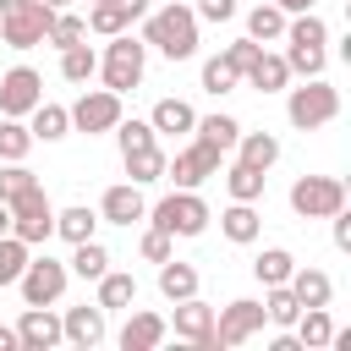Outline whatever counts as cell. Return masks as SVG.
I'll return each mask as SVG.
<instances>
[{"mask_svg": "<svg viewBox=\"0 0 351 351\" xmlns=\"http://www.w3.org/2000/svg\"><path fill=\"white\" fill-rule=\"evenodd\" d=\"M143 44H154L165 60H192L197 55V11L186 5H159L148 22H143Z\"/></svg>", "mask_w": 351, "mask_h": 351, "instance_id": "1", "label": "cell"}, {"mask_svg": "<svg viewBox=\"0 0 351 351\" xmlns=\"http://www.w3.org/2000/svg\"><path fill=\"white\" fill-rule=\"evenodd\" d=\"M5 208H11V236H22L27 247L55 236V208H49V197H44V186H38V181L16 186V192L5 197Z\"/></svg>", "mask_w": 351, "mask_h": 351, "instance_id": "2", "label": "cell"}, {"mask_svg": "<svg viewBox=\"0 0 351 351\" xmlns=\"http://www.w3.org/2000/svg\"><path fill=\"white\" fill-rule=\"evenodd\" d=\"M49 22H55V11H49L44 0H0V38H5L11 49L44 44Z\"/></svg>", "mask_w": 351, "mask_h": 351, "instance_id": "3", "label": "cell"}, {"mask_svg": "<svg viewBox=\"0 0 351 351\" xmlns=\"http://www.w3.org/2000/svg\"><path fill=\"white\" fill-rule=\"evenodd\" d=\"M285 115H291V126H302V132H318V126H329V121L340 115V93H335L324 77H307L302 88H291V99H285Z\"/></svg>", "mask_w": 351, "mask_h": 351, "instance_id": "4", "label": "cell"}, {"mask_svg": "<svg viewBox=\"0 0 351 351\" xmlns=\"http://www.w3.org/2000/svg\"><path fill=\"white\" fill-rule=\"evenodd\" d=\"M148 219H154L165 236H203V230H208V203H203L197 192L176 186L170 197H159V203L148 208Z\"/></svg>", "mask_w": 351, "mask_h": 351, "instance_id": "5", "label": "cell"}, {"mask_svg": "<svg viewBox=\"0 0 351 351\" xmlns=\"http://www.w3.org/2000/svg\"><path fill=\"white\" fill-rule=\"evenodd\" d=\"M143 55H148V44L143 38H132V33H115V44L104 49V60H99V71H104V88L110 93H126V88H137L143 82Z\"/></svg>", "mask_w": 351, "mask_h": 351, "instance_id": "6", "label": "cell"}, {"mask_svg": "<svg viewBox=\"0 0 351 351\" xmlns=\"http://www.w3.org/2000/svg\"><path fill=\"white\" fill-rule=\"evenodd\" d=\"M291 208L302 219H329V214L346 208V181L340 176H302L291 186Z\"/></svg>", "mask_w": 351, "mask_h": 351, "instance_id": "7", "label": "cell"}, {"mask_svg": "<svg viewBox=\"0 0 351 351\" xmlns=\"http://www.w3.org/2000/svg\"><path fill=\"white\" fill-rule=\"evenodd\" d=\"M16 285H22L27 307H49V302L66 291V263H55L49 252H44V258H27V269L16 274Z\"/></svg>", "mask_w": 351, "mask_h": 351, "instance_id": "8", "label": "cell"}, {"mask_svg": "<svg viewBox=\"0 0 351 351\" xmlns=\"http://www.w3.org/2000/svg\"><path fill=\"white\" fill-rule=\"evenodd\" d=\"M66 115H71V126H77V132H88V137H93V132H115V121H121V93L93 88V93H82Z\"/></svg>", "mask_w": 351, "mask_h": 351, "instance_id": "9", "label": "cell"}, {"mask_svg": "<svg viewBox=\"0 0 351 351\" xmlns=\"http://www.w3.org/2000/svg\"><path fill=\"white\" fill-rule=\"evenodd\" d=\"M263 324H269V318H263V302H247V296H241V302H230V307L219 313V324H214V351L252 340Z\"/></svg>", "mask_w": 351, "mask_h": 351, "instance_id": "10", "label": "cell"}, {"mask_svg": "<svg viewBox=\"0 0 351 351\" xmlns=\"http://www.w3.org/2000/svg\"><path fill=\"white\" fill-rule=\"evenodd\" d=\"M219 159H225V154H219V148H208V143L197 137L192 148H181V154H176V159L165 165V176H170L176 186H186V192H197V181H208V176L219 170Z\"/></svg>", "mask_w": 351, "mask_h": 351, "instance_id": "11", "label": "cell"}, {"mask_svg": "<svg viewBox=\"0 0 351 351\" xmlns=\"http://www.w3.org/2000/svg\"><path fill=\"white\" fill-rule=\"evenodd\" d=\"M38 99H44V77L33 66H11L0 77V115H27Z\"/></svg>", "mask_w": 351, "mask_h": 351, "instance_id": "12", "label": "cell"}, {"mask_svg": "<svg viewBox=\"0 0 351 351\" xmlns=\"http://www.w3.org/2000/svg\"><path fill=\"white\" fill-rule=\"evenodd\" d=\"M176 335H181V340H192L197 351H214V307H208V302H197V296L176 302Z\"/></svg>", "mask_w": 351, "mask_h": 351, "instance_id": "13", "label": "cell"}, {"mask_svg": "<svg viewBox=\"0 0 351 351\" xmlns=\"http://www.w3.org/2000/svg\"><path fill=\"white\" fill-rule=\"evenodd\" d=\"M66 335H60V318L49 313V307H27L22 313V324H16V346L22 351H49V346H60Z\"/></svg>", "mask_w": 351, "mask_h": 351, "instance_id": "14", "label": "cell"}, {"mask_svg": "<svg viewBox=\"0 0 351 351\" xmlns=\"http://www.w3.org/2000/svg\"><path fill=\"white\" fill-rule=\"evenodd\" d=\"M143 214H148V203H143L137 181L110 186V192H104V203H99V219H110V225H132V219H143Z\"/></svg>", "mask_w": 351, "mask_h": 351, "instance_id": "15", "label": "cell"}, {"mask_svg": "<svg viewBox=\"0 0 351 351\" xmlns=\"http://www.w3.org/2000/svg\"><path fill=\"white\" fill-rule=\"evenodd\" d=\"M60 335H66L71 346L93 351V346L104 340V307H99V302H93V307H71V313L60 318Z\"/></svg>", "mask_w": 351, "mask_h": 351, "instance_id": "16", "label": "cell"}, {"mask_svg": "<svg viewBox=\"0 0 351 351\" xmlns=\"http://www.w3.org/2000/svg\"><path fill=\"white\" fill-rule=\"evenodd\" d=\"M241 77H247L258 93H280V88L291 82V66H285V55H269V49H258V55H252V66H247Z\"/></svg>", "mask_w": 351, "mask_h": 351, "instance_id": "17", "label": "cell"}, {"mask_svg": "<svg viewBox=\"0 0 351 351\" xmlns=\"http://www.w3.org/2000/svg\"><path fill=\"white\" fill-rule=\"evenodd\" d=\"M291 296L302 302V307H329V296H335V280L324 274V269H291Z\"/></svg>", "mask_w": 351, "mask_h": 351, "instance_id": "18", "label": "cell"}, {"mask_svg": "<svg viewBox=\"0 0 351 351\" xmlns=\"http://www.w3.org/2000/svg\"><path fill=\"white\" fill-rule=\"evenodd\" d=\"M165 318L159 313H132L126 318V329H121V351H154L159 340H165Z\"/></svg>", "mask_w": 351, "mask_h": 351, "instance_id": "19", "label": "cell"}, {"mask_svg": "<svg viewBox=\"0 0 351 351\" xmlns=\"http://www.w3.org/2000/svg\"><path fill=\"white\" fill-rule=\"evenodd\" d=\"M159 291H165L170 302H186V296H197V269H192V263H176V258H165V263H159Z\"/></svg>", "mask_w": 351, "mask_h": 351, "instance_id": "20", "label": "cell"}, {"mask_svg": "<svg viewBox=\"0 0 351 351\" xmlns=\"http://www.w3.org/2000/svg\"><path fill=\"white\" fill-rule=\"evenodd\" d=\"M148 126H154V132H192V126H197V115H192V104H186V99H159V104H154V115H148Z\"/></svg>", "mask_w": 351, "mask_h": 351, "instance_id": "21", "label": "cell"}, {"mask_svg": "<svg viewBox=\"0 0 351 351\" xmlns=\"http://www.w3.org/2000/svg\"><path fill=\"white\" fill-rule=\"evenodd\" d=\"M27 115H33V126H27L33 143H55V137H66V126H71V115H66L60 104H44V99H38Z\"/></svg>", "mask_w": 351, "mask_h": 351, "instance_id": "22", "label": "cell"}, {"mask_svg": "<svg viewBox=\"0 0 351 351\" xmlns=\"http://www.w3.org/2000/svg\"><path fill=\"white\" fill-rule=\"evenodd\" d=\"M236 148H241V165H252V170H269L280 159V137H269V132H241Z\"/></svg>", "mask_w": 351, "mask_h": 351, "instance_id": "23", "label": "cell"}, {"mask_svg": "<svg viewBox=\"0 0 351 351\" xmlns=\"http://www.w3.org/2000/svg\"><path fill=\"white\" fill-rule=\"evenodd\" d=\"M219 225H225V236H230L236 247L258 241V208H252V203H236V197H230V208L219 214Z\"/></svg>", "mask_w": 351, "mask_h": 351, "instance_id": "24", "label": "cell"}, {"mask_svg": "<svg viewBox=\"0 0 351 351\" xmlns=\"http://www.w3.org/2000/svg\"><path fill=\"white\" fill-rule=\"evenodd\" d=\"M93 225H99V214H93L88 203H71V208H60V214H55V230H60L71 247H77V241H88V236H93Z\"/></svg>", "mask_w": 351, "mask_h": 351, "instance_id": "25", "label": "cell"}, {"mask_svg": "<svg viewBox=\"0 0 351 351\" xmlns=\"http://www.w3.org/2000/svg\"><path fill=\"white\" fill-rule=\"evenodd\" d=\"M291 269H296V258H291L285 247H263V252L252 258V274H258L263 285H285V280H291Z\"/></svg>", "mask_w": 351, "mask_h": 351, "instance_id": "26", "label": "cell"}, {"mask_svg": "<svg viewBox=\"0 0 351 351\" xmlns=\"http://www.w3.org/2000/svg\"><path fill=\"white\" fill-rule=\"evenodd\" d=\"M132 302H137V280H132V274H110V269H104V274H99V307H104V313H115V307H132Z\"/></svg>", "mask_w": 351, "mask_h": 351, "instance_id": "27", "label": "cell"}, {"mask_svg": "<svg viewBox=\"0 0 351 351\" xmlns=\"http://www.w3.org/2000/svg\"><path fill=\"white\" fill-rule=\"evenodd\" d=\"M291 329H296V340H302V346H313V351H318V346H329V335H335V324H329V313H324V307H302Z\"/></svg>", "mask_w": 351, "mask_h": 351, "instance_id": "28", "label": "cell"}, {"mask_svg": "<svg viewBox=\"0 0 351 351\" xmlns=\"http://www.w3.org/2000/svg\"><path fill=\"white\" fill-rule=\"evenodd\" d=\"M192 132H197L208 148H219V154H230V148H236V137H241V126H236L230 115H203Z\"/></svg>", "mask_w": 351, "mask_h": 351, "instance_id": "29", "label": "cell"}, {"mask_svg": "<svg viewBox=\"0 0 351 351\" xmlns=\"http://www.w3.org/2000/svg\"><path fill=\"white\" fill-rule=\"evenodd\" d=\"M280 33H285V11H280L274 0L247 11V38H258V44H263V38H280Z\"/></svg>", "mask_w": 351, "mask_h": 351, "instance_id": "30", "label": "cell"}, {"mask_svg": "<svg viewBox=\"0 0 351 351\" xmlns=\"http://www.w3.org/2000/svg\"><path fill=\"white\" fill-rule=\"evenodd\" d=\"M225 186H230V197L236 203H258L263 197V170H252V165H230V176H225Z\"/></svg>", "mask_w": 351, "mask_h": 351, "instance_id": "31", "label": "cell"}, {"mask_svg": "<svg viewBox=\"0 0 351 351\" xmlns=\"http://www.w3.org/2000/svg\"><path fill=\"white\" fill-rule=\"evenodd\" d=\"M296 313H302V302L291 296V285H269V296H263V318H269V324H280V329H291V324H296Z\"/></svg>", "mask_w": 351, "mask_h": 351, "instance_id": "32", "label": "cell"}, {"mask_svg": "<svg viewBox=\"0 0 351 351\" xmlns=\"http://www.w3.org/2000/svg\"><path fill=\"white\" fill-rule=\"evenodd\" d=\"M99 71V55L88 49V44H71V49H60V77L66 82H88Z\"/></svg>", "mask_w": 351, "mask_h": 351, "instance_id": "33", "label": "cell"}, {"mask_svg": "<svg viewBox=\"0 0 351 351\" xmlns=\"http://www.w3.org/2000/svg\"><path fill=\"white\" fill-rule=\"evenodd\" d=\"M115 137H121V159H132V154H148V148H159V143H154V126H148V121H115Z\"/></svg>", "mask_w": 351, "mask_h": 351, "instance_id": "34", "label": "cell"}, {"mask_svg": "<svg viewBox=\"0 0 351 351\" xmlns=\"http://www.w3.org/2000/svg\"><path fill=\"white\" fill-rule=\"evenodd\" d=\"M110 269V252L88 236V241H77V252H71V274H82V280H99Z\"/></svg>", "mask_w": 351, "mask_h": 351, "instance_id": "35", "label": "cell"}, {"mask_svg": "<svg viewBox=\"0 0 351 351\" xmlns=\"http://www.w3.org/2000/svg\"><path fill=\"white\" fill-rule=\"evenodd\" d=\"M27 269V241L22 236H0V285H16V274Z\"/></svg>", "mask_w": 351, "mask_h": 351, "instance_id": "36", "label": "cell"}, {"mask_svg": "<svg viewBox=\"0 0 351 351\" xmlns=\"http://www.w3.org/2000/svg\"><path fill=\"white\" fill-rule=\"evenodd\" d=\"M27 148H33V132L16 115H5L0 121V159H27Z\"/></svg>", "mask_w": 351, "mask_h": 351, "instance_id": "37", "label": "cell"}, {"mask_svg": "<svg viewBox=\"0 0 351 351\" xmlns=\"http://www.w3.org/2000/svg\"><path fill=\"white\" fill-rule=\"evenodd\" d=\"M126 22H132V16H126V11L115 5V0H99V5L88 11V27H93V33H104V38H115V33H126Z\"/></svg>", "mask_w": 351, "mask_h": 351, "instance_id": "38", "label": "cell"}, {"mask_svg": "<svg viewBox=\"0 0 351 351\" xmlns=\"http://www.w3.org/2000/svg\"><path fill=\"white\" fill-rule=\"evenodd\" d=\"M49 44H60V49H71V44H82L88 38V22L82 16H71V11H55V22H49V33H44Z\"/></svg>", "mask_w": 351, "mask_h": 351, "instance_id": "39", "label": "cell"}, {"mask_svg": "<svg viewBox=\"0 0 351 351\" xmlns=\"http://www.w3.org/2000/svg\"><path fill=\"white\" fill-rule=\"evenodd\" d=\"M285 38H291V44H324L329 27H324L313 11H296V22H285Z\"/></svg>", "mask_w": 351, "mask_h": 351, "instance_id": "40", "label": "cell"}, {"mask_svg": "<svg viewBox=\"0 0 351 351\" xmlns=\"http://www.w3.org/2000/svg\"><path fill=\"white\" fill-rule=\"evenodd\" d=\"M285 66H291L296 77H318V71H324V44H291Z\"/></svg>", "mask_w": 351, "mask_h": 351, "instance_id": "41", "label": "cell"}, {"mask_svg": "<svg viewBox=\"0 0 351 351\" xmlns=\"http://www.w3.org/2000/svg\"><path fill=\"white\" fill-rule=\"evenodd\" d=\"M126 176L143 186V181H165V154L159 148H148V154H132L126 159Z\"/></svg>", "mask_w": 351, "mask_h": 351, "instance_id": "42", "label": "cell"}, {"mask_svg": "<svg viewBox=\"0 0 351 351\" xmlns=\"http://www.w3.org/2000/svg\"><path fill=\"white\" fill-rule=\"evenodd\" d=\"M203 88H208V93H230V88H236V71H230V60H225V55L203 60Z\"/></svg>", "mask_w": 351, "mask_h": 351, "instance_id": "43", "label": "cell"}, {"mask_svg": "<svg viewBox=\"0 0 351 351\" xmlns=\"http://www.w3.org/2000/svg\"><path fill=\"white\" fill-rule=\"evenodd\" d=\"M258 49H263V44H258V38H236V44H230V49H225V60H230V71H236V77H241V71H247V66H252V55H258Z\"/></svg>", "mask_w": 351, "mask_h": 351, "instance_id": "44", "label": "cell"}, {"mask_svg": "<svg viewBox=\"0 0 351 351\" xmlns=\"http://www.w3.org/2000/svg\"><path fill=\"white\" fill-rule=\"evenodd\" d=\"M143 258H148V263H165V258H170V236H165L159 225L143 236Z\"/></svg>", "mask_w": 351, "mask_h": 351, "instance_id": "45", "label": "cell"}, {"mask_svg": "<svg viewBox=\"0 0 351 351\" xmlns=\"http://www.w3.org/2000/svg\"><path fill=\"white\" fill-rule=\"evenodd\" d=\"M197 16L203 22H230L236 16V0H197Z\"/></svg>", "mask_w": 351, "mask_h": 351, "instance_id": "46", "label": "cell"}, {"mask_svg": "<svg viewBox=\"0 0 351 351\" xmlns=\"http://www.w3.org/2000/svg\"><path fill=\"white\" fill-rule=\"evenodd\" d=\"M329 219H335V247H340V252H351V219H346V208H340V214H329Z\"/></svg>", "mask_w": 351, "mask_h": 351, "instance_id": "47", "label": "cell"}, {"mask_svg": "<svg viewBox=\"0 0 351 351\" xmlns=\"http://www.w3.org/2000/svg\"><path fill=\"white\" fill-rule=\"evenodd\" d=\"M269 351H307V346H302V340H296V335H280V340H274V346H269Z\"/></svg>", "mask_w": 351, "mask_h": 351, "instance_id": "48", "label": "cell"}, {"mask_svg": "<svg viewBox=\"0 0 351 351\" xmlns=\"http://www.w3.org/2000/svg\"><path fill=\"white\" fill-rule=\"evenodd\" d=\"M115 5H121L126 16H143V11H148V0H115Z\"/></svg>", "mask_w": 351, "mask_h": 351, "instance_id": "49", "label": "cell"}, {"mask_svg": "<svg viewBox=\"0 0 351 351\" xmlns=\"http://www.w3.org/2000/svg\"><path fill=\"white\" fill-rule=\"evenodd\" d=\"M280 11H313V0H274Z\"/></svg>", "mask_w": 351, "mask_h": 351, "instance_id": "50", "label": "cell"}, {"mask_svg": "<svg viewBox=\"0 0 351 351\" xmlns=\"http://www.w3.org/2000/svg\"><path fill=\"white\" fill-rule=\"evenodd\" d=\"M11 346H16V329H5V324H0V351H11Z\"/></svg>", "mask_w": 351, "mask_h": 351, "instance_id": "51", "label": "cell"}, {"mask_svg": "<svg viewBox=\"0 0 351 351\" xmlns=\"http://www.w3.org/2000/svg\"><path fill=\"white\" fill-rule=\"evenodd\" d=\"M11 230V208H5V197H0V236Z\"/></svg>", "mask_w": 351, "mask_h": 351, "instance_id": "52", "label": "cell"}, {"mask_svg": "<svg viewBox=\"0 0 351 351\" xmlns=\"http://www.w3.org/2000/svg\"><path fill=\"white\" fill-rule=\"evenodd\" d=\"M44 5H49V11H60V5H66V0H44Z\"/></svg>", "mask_w": 351, "mask_h": 351, "instance_id": "53", "label": "cell"}, {"mask_svg": "<svg viewBox=\"0 0 351 351\" xmlns=\"http://www.w3.org/2000/svg\"><path fill=\"white\" fill-rule=\"evenodd\" d=\"M93 5H99V0H93Z\"/></svg>", "mask_w": 351, "mask_h": 351, "instance_id": "54", "label": "cell"}]
</instances>
